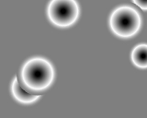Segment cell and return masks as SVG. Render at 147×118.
<instances>
[{"label": "cell", "instance_id": "1", "mask_svg": "<svg viewBox=\"0 0 147 118\" xmlns=\"http://www.w3.org/2000/svg\"><path fill=\"white\" fill-rule=\"evenodd\" d=\"M20 77L23 89L30 93H39L53 84L54 69L47 59L34 57L23 65Z\"/></svg>", "mask_w": 147, "mask_h": 118}, {"label": "cell", "instance_id": "6", "mask_svg": "<svg viewBox=\"0 0 147 118\" xmlns=\"http://www.w3.org/2000/svg\"><path fill=\"white\" fill-rule=\"evenodd\" d=\"M132 2L144 10H147V0H132Z\"/></svg>", "mask_w": 147, "mask_h": 118}, {"label": "cell", "instance_id": "4", "mask_svg": "<svg viewBox=\"0 0 147 118\" xmlns=\"http://www.w3.org/2000/svg\"><path fill=\"white\" fill-rule=\"evenodd\" d=\"M11 92L13 94V97L15 98L18 102L24 103V104H31L37 102L40 98V95L31 94L30 92V93L26 92L25 90L20 87L17 77L12 81Z\"/></svg>", "mask_w": 147, "mask_h": 118}, {"label": "cell", "instance_id": "5", "mask_svg": "<svg viewBox=\"0 0 147 118\" xmlns=\"http://www.w3.org/2000/svg\"><path fill=\"white\" fill-rule=\"evenodd\" d=\"M131 61L139 68H147V44L141 43L133 48Z\"/></svg>", "mask_w": 147, "mask_h": 118}, {"label": "cell", "instance_id": "3", "mask_svg": "<svg viewBox=\"0 0 147 118\" xmlns=\"http://www.w3.org/2000/svg\"><path fill=\"white\" fill-rule=\"evenodd\" d=\"M79 16V7L76 0H52L48 6L49 20L58 27L73 25Z\"/></svg>", "mask_w": 147, "mask_h": 118}, {"label": "cell", "instance_id": "2", "mask_svg": "<svg viewBox=\"0 0 147 118\" xmlns=\"http://www.w3.org/2000/svg\"><path fill=\"white\" fill-rule=\"evenodd\" d=\"M142 26V18L135 8L121 6L115 9L109 18V27L119 37L131 38L134 36Z\"/></svg>", "mask_w": 147, "mask_h": 118}]
</instances>
